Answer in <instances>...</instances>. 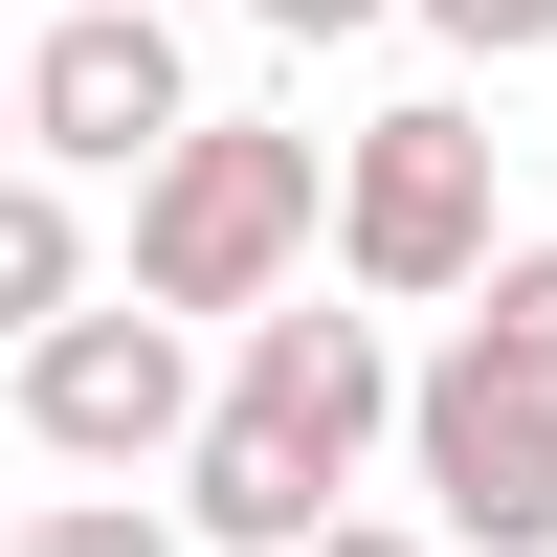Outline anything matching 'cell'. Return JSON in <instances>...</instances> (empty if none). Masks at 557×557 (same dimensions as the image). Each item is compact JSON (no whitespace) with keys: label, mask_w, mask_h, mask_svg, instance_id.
Instances as JSON below:
<instances>
[{"label":"cell","mask_w":557,"mask_h":557,"mask_svg":"<svg viewBox=\"0 0 557 557\" xmlns=\"http://www.w3.org/2000/svg\"><path fill=\"white\" fill-rule=\"evenodd\" d=\"M268 45H357V23H401V0H246Z\"/></svg>","instance_id":"12"},{"label":"cell","mask_w":557,"mask_h":557,"mask_svg":"<svg viewBox=\"0 0 557 557\" xmlns=\"http://www.w3.org/2000/svg\"><path fill=\"white\" fill-rule=\"evenodd\" d=\"M0 178H23V45H0Z\"/></svg>","instance_id":"14"},{"label":"cell","mask_w":557,"mask_h":557,"mask_svg":"<svg viewBox=\"0 0 557 557\" xmlns=\"http://www.w3.org/2000/svg\"><path fill=\"white\" fill-rule=\"evenodd\" d=\"M0 557H178V513H134V491H67V513H23Z\"/></svg>","instance_id":"10"},{"label":"cell","mask_w":557,"mask_h":557,"mask_svg":"<svg viewBox=\"0 0 557 557\" xmlns=\"http://www.w3.org/2000/svg\"><path fill=\"white\" fill-rule=\"evenodd\" d=\"M401 469H424V535H469V557H557V401L491 380L469 335L401 380Z\"/></svg>","instance_id":"4"},{"label":"cell","mask_w":557,"mask_h":557,"mask_svg":"<svg viewBox=\"0 0 557 557\" xmlns=\"http://www.w3.org/2000/svg\"><path fill=\"white\" fill-rule=\"evenodd\" d=\"M469 357L557 401V246H491V268H469Z\"/></svg>","instance_id":"9"},{"label":"cell","mask_w":557,"mask_h":557,"mask_svg":"<svg viewBox=\"0 0 557 557\" xmlns=\"http://www.w3.org/2000/svg\"><path fill=\"white\" fill-rule=\"evenodd\" d=\"M134 23H157V0H134Z\"/></svg>","instance_id":"15"},{"label":"cell","mask_w":557,"mask_h":557,"mask_svg":"<svg viewBox=\"0 0 557 557\" xmlns=\"http://www.w3.org/2000/svg\"><path fill=\"white\" fill-rule=\"evenodd\" d=\"M312 223H335V157L312 134H268V112H201L157 178H134V312L157 335H246V312H290L312 290Z\"/></svg>","instance_id":"1"},{"label":"cell","mask_w":557,"mask_h":557,"mask_svg":"<svg viewBox=\"0 0 557 557\" xmlns=\"http://www.w3.org/2000/svg\"><path fill=\"white\" fill-rule=\"evenodd\" d=\"M491 246H513V223H491V112L469 89H401V112L335 134V268L380 312H469Z\"/></svg>","instance_id":"2"},{"label":"cell","mask_w":557,"mask_h":557,"mask_svg":"<svg viewBox=\"0 0 557 557\" xmlns=\"http://www.w3.org/2000/svg\"><path fill=\"white\" fill-rule=\"evenodd\" d=\"M178 134H201V67H178V23H134V0H67V23L23 45V178H157Z\"/></svg>","instance_id":"3"},{"label":"cell","mask_w":557,"mask_h":557,"mask_svg":"<svg viewBox=\"0 0 557 557\" xmlns=\"http://www.w3.org/2000/svg\"><path fill=\"white\" fill-rule=\"evenodd\" d=\"M312 557H446V535H401V513H335V535H312Z\"/></svg>","instance_id":"13"},{"label":"cell","mask_w":557,"mask_h":557,"mask_svg":"<svg viewBox=\"0 0 557 557\" xmlns=\"http://www.w3.org/2000/svg\"><path fill=\"white\" fill-rule=\"evenodd\" d=\"M335 513H357V491L312 469V446H268L246 401L201 380V446H178V557H312Z\"/></svg>","instance_id":"7"},{"label":"cell","mask_w":557,"mask_h":557,"mask_svg":"<svg viewBox=\"0 0 557 557\" xmlns=\"http://www.w3.org/2000/svg\"><path fill=\"white\" fill-rule=\"evenodd\" d=\"M67 312H89V223H67V178H0V357L67 335Z\"/></svg>","instance_id":"8"},{"label":"cell","mask_w":557,"mask_h":557,"mask_svg":"<svg viewBox=\"0 0 557 557\" xmlns=\"http://www.w3.org/2000/svg\"><path fill=\"white\" fill-rule=\"evenodd\" d=\"M401 23H424V45H469V67H535V45H557V0H401Z\"/></svg>","instance_id":"11"},{"label":"cell","mask_w":557,"mask_h":557,"mask_svg":"<svg viewBox=\"0 0 557 557\" xmlns=\"http://www.w3.org/2000/svg\"><path fill=\"white\" fill-rule=\"evenodd\" d=\"M23 446L45 469H178L201 446V335H157L134 290H89L67 335H23Z\"/></svg>","instance_id":"5"},{"label":"cell","mask_w":557,"mask_h":557,"mask_svg":"<svg viewBox=\"0 0 557 557\" xmlns=\"http://www.w3.org/2000/svg\"><path fill=\"white\" fill-rule=\"evenodd\" d=\"M223 401H246L268 446H312V469H335V491H357V469H380V446H401V357H380V312H312V290L223 335Z\"/></svg>","instance_id":"6"}]
</instances>
